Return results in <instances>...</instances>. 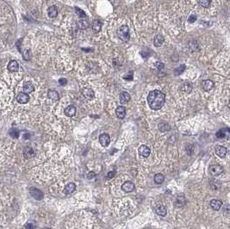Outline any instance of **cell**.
Listing matches in <instances>:
<instances>
[{
  "label": "cell",
  "mask_w": 230,
  "mask_h": 229,
  "mask_svg": "<svg viewBox=\"0 0 230 229\" xmlns=\"http://www.w3.org/2000/svg\"><path fill=\"white\" fill-rule=\"evenodd\" d=\"M165 95L159 90H154L149 92L147 96V103L154 110L160 109L165 103Z\"/></svg>",
  "instance_id": "6da1fadb"
},
{
  "label": "cell",
  "mask_w": 230,
  "mask_h": 229,
  "mask_svg": "<svg viewBox=\"0 0 230 229\" xmlns=\"http://www.w3.org/2000/svg\"><path fill=\"white\" fill-rule=\"evenodd\" d=\"M117 34L118 37L123 41H129L130 39V30L128 25H122L117 30Z\"/></svg>",
  "instance_id": "7a4b0ae2"
},
{
  "label": "cell",
  "mask_w": 230,
  "mask_h": 229,
  "mask_svg": "<svg viewBox=\"0 0 230 229\" xmlns=\"http://www.w3.org/2000/svg\"><path fill=\"white\" fill-rule=\"evenodd\" d=\"M209 171L210 175L214 177H217V176H220L223 172V168L220 164H213L209 167Z\"/></svg>",
  "instance_id": "3957f363"
},
{
  "label": "cell",
  "mask_w": 230,
  "mask_h": 229,
  "mask_svg": "<svg viewBox=\"0 0 230 229\" xmlns=\"http://www.w3.org/2000/svg\"><path fill=\"white\" fill-rule=\"evenodd\" d=\"M99 142H100V144H101L102 146L107 147L109 145V143H110L109 135L108 133H102L99 136Z\"/></svg>",
  "instance_id": "277c9868"
},
{
  "label": "cell",
  "mask_w": 230,
  "mask_h": 229,
  "mask_svg": "<svg viewBox=\"0 0 230 229\" xmlns=\"http://www.w3.org/2000/svg\"><path fill=\"white\" fill-rule=\"evenodd\" d=\"M30 193L32 197H34V199L38 200V201H41L43 199L44 197V195L42 193V191H41L40 190L36 189V188H30Z\"/></svg>",
  "instance_id": "5b68a950"
},
{
  "label": "cell",
  "mask_w": 230,
  "mask_h": 229,
  "mask_svg": "<svg viewBox=\"0 0 230 229\" xmlns=\"http://www.w3.org/2000/svg\"><path fill=\"white\" fill-rule=\"evenodd\" d=\"M138 153H139V154H140V156L147 158V157H148V156L150 155V153H151V149H150L147 146H146V145H141V146L139 147V149H138Z\"/></svg>",
  "instance_id": "8992f818"
},
{
  "label": "cell",
  "mask_w": 230,
  "mask_h": 229,
  "mask_svg": "<svg viewBox=\"0 0 230 229\" xmlns=\"http://www.w3.org/2000/svg\"><path fill=\"white\" fill-rule=\"evenodd\" d=\"M216 137L219 138V139H229L230 135V130L229 128H224V129H222L216 133Z\"/></svg>",
  "instance_id": "52a82bcc"
},
{
  "label": "cell",
  "mask_w": 230,
  "mask_h": 229,
  "mask_svg": "<svg viewBox=\"0 0 230 229\" xmlns=\"http://www.w3.org/2000/svg\"><path fill=\"white\" fill-rule=\"evenodd\" d=\"M209 205H210V207H211V208H212L213 210L217 211V210H219V209L221 208V207L222 206V201L221 200H218V199H213V200L210 201Z\"/></svg>",
  "instance_id": "ba28073f"
},
{
  "label": "cell",
  "mask_w": 230,
  "mask_h": 229,
  "mask_svg": "<svg viewBox=\"0 0 230 229\" xmlns=\"http://www.w3.org/2000/svg\"><path fill=\"white\" fill-rule=\"evenodd\" d=\"M122 190L125 192H128V193L132 192L134 190V183H132L130 181H127L122 185Z\"/></svg>",
  "instance_id": "9c48e42d"
},
{
  "label": "cell",
  "mask_w": 230,
  "mask_h": 229,
  "mask_svg": "<svg viewBox=\"0 0 230 229\" xmlns=\"http://www.w3.org/2000/svg\"><path fill=\"white\" fill-rule=\"evenodd\" d=\"M17 101L21 103V104H25L30 101V97L28 94L24 93V92H21L18 94V96L17 97Z\"/></svg>",
  "instance_id": "30bf717a"
},
{
  "label": "cell",
  "mask_w": 230,
  "mask_h": 229,
  "mask_svg": "<svg viewBox=\"0 0 230 229\" xmlns=\"http://www.w3.org/2000/svg\"><path fill=\"white\" fill-rule=\"evenodd\" d=\"M81 92H82V95H83L85 98L89 99V100L93 99L94 97H95V93H94V91H93L92 89H90V88H85V89H83V90L81 91Z\"/></svg>",
  "instance_id": "8fae6325"
},
{
  "label": "cell",
  "mask_w": 230,
  "mask_h": 229,
  "mask_svg": "<svg viewBox=\"0 0 230 229\" xmlns=\"http://www.w3.org/2000/svg\"><path fill=\"white\" fill-rule=\"evenodd\" d=\"M116 115L119 119H123L126 116V108L124 106H118L116 109Z\"/></svg>",
  "instance_id": "7c38bea8"
},
{
  "label": "cell",
  "mask_w": 230,
  "mask_h": 229,
  "mask_svg": "<svg viewBox=\"0 0 230 229\" xmlns=\"http://www.w3.org/2000/svg\"><path fill=\"white\" fill-rule=\"evenodd\" d=\"M216 153L220 158H224L227 154V148L223 146H218L216 148Z\"/></svg>",
  "instance_id": "4fadbf2b"
},
{
  "label": "cell",
  "mask_w": 230,
  "mask_h": 229,
  "mask_svg": "<svg viewBox=\"0 0 230 229\" xmlns=\"http://www.w3.org/2000/svg\"><path fill=\"white\" fill-rule=\"evenodd\" d=\"M23 92L24 93H26V94H30V93H31V92H33L34 91V87L33 84L31 83V82H25L24 84H23Z\"/></svg>",
  "instance_id": "5bb4252c"
},
{
  "label": "cell",
  "mask_w": 230,
  "mask_h": 229,
  "mask_svg": "<svg viewBox=\"0 0 230 229\" xmlns=\"http://www.w3.org/2000/svg\"><path fill=\"white\" fill-rule=\"evenodd\" d=\"M214 87V82L211 80H204L202 83V88L203 89V91H210L212 88Z\"/></svg>",
  "instance_id": "9a60e30c"
},
{
  "label": "cell",
  "mask_w": 230,
  "mask_h": 229,
  "mask_svg": "<svg viewBox=\"0 0 230 229\" xmlns=\"http://www.w3.org/2000/svg\"><path fill=\"white\" fill-rule=\"evenodd\" d=\"M65 115L68 117H72L76 115V108L73 105H69L65 109Z\"/></svg>",
  "instance_id": "2e32d148"
},
{
  "label": "cell",
  "mask_w": 230,
  "mask_h": 229,
  "mask_svg": "<svg viewBox=\"0 0 230 229\" xmlns=\"http://www.w3.org/2000/svg\"><path fill=\"white\" fill-rule=\"evenodd\" d=\"M76 190V184L74 183H69L65 186L64 189V193L66 195H70L72 192H74V190Z\"/></svg>",
  "instance_id": "e0dca14e"
},
{
  "label": "cell",
  "mask_w": 230,
  "mask_h": 229,
  "mask_svg": "<svg viewBox=\"0 0 230 229\" xmlns=\"http://www.w3.org/2000/svg\"><path fill=\"white\" fill-rule=\"evenodd\" d=\"M119 100H120V102H121L122 104H126V103L129 102V100H130V95H129L128 92L123 91V92H122V93L120 94V96H119Z\"/></svg>",
  "instance_id": "ac0fdd59"
},
{
  "label": "cell",
  "mask_w": 230,
  "mask_h": 229,
  "mask_svg": "<svg viewBox=\"0 0 230 229\" xmlns=\"http://www.w3.org/2000/svg\"><path fill=\"white\" fill-rule=\"evenodd\" d=\"M164 37L161 34H157L154 38V45L156 47H160L163 43H164Z\"/></svg>",
  "instance_id": "d6986e66"
},
{
  "label": "cell",
  "mask_w": 230,
  "mask_h": 229,
  "mask_svg": "<svg viewBox=\"0 0 230 229\" xmlns=\"http://www.w3.org/2000/svg\"><path fill=\"white\" fill-rule=\"evenodd\" d=\"M89 25H90V23H89L88 20L84 19V18L79 20V22L77 23V27L80 30H86L89 27Z\"/></svg>",
  "instance_id": "ffe728a7"
},
{
  "label": "cell",
  "mask_w": 230,
  "mask_h": 229,
  "mask_svg": "<svg viewBox=\"0 0 230 229\" xmlns=\"http://www.w3.org/2000/svg\"><path fill=\"white\" fill-rule=\"evenodd\" d=\"M191 90H192V85H191V83L186 81V82H185V83L182 84V85H181V91L183 92L190 93L191 91Z\"/></svg>",
  "instance_id": "44dd1931"
},
{
  "label": "cell",
  "mask_w": 230,
  "mask_h": 229,
  "mask_svg": "<svg viewBox=\"0 0 230 229\" xmlns=\"http://www.w3.org/2000/svg\"><path fill=\"white\" fill-rule=\"evenodd\" d=\"M155 212H156V214L158 215L162 216V217H165L166 215V214H167L166 208H165V207L164 205H159V206H157L156 208H155Z\"/></svg>",
  "instance_id": "7402d4cb"
},
{
  "label": "cell",
  "mask_w": 230,
  "mask_h": 229,
  "mask_svg": "<svg viewBox=\"0 0 230 229\" xmlns=\"http://www.w3.org/2000/svg\"><path fill=\"white\" fill-rule=\"evenodd\" d=\"M23 155H24L25 159H30V158H33L34 156V152L31 147L27 146L23 150Z\"/></svg>",
  "instance_id": "603a6c76"
},
{
  "label": "cell",
  "mask_w": 230,
  "mask_h": 229,
  "mask_svg": "<svg viewBox=\"0 0 230 229\" xmlns=\"http://www.w3.org/2000/svg\"><path fill=\"white\" fill-rule=\"evenodd\" d=\"M185 201H186V200H185V196L184 195H179V196H177V198H176L175 204H176L177 207L181 208V207H183L185 204Z\"/></svg>",
  "instance_id": "cb8c5ba5"
},
{
  "label": "cell",
  "mask_w": 230,
  "mask_h": 229,
  "mask_svg": "<svg viewBox=\"0 0 230 229\" xmlns=\"http://www.w3.org/2000/svg\"><path fill=\"white\" fill-rule=\"evenodd\" d=\"M48 17H51V18H54L57 17L58 15V10H57V7L53 5V6H50L48 10Z\"/></svg>",
  "instance_id": "d4e9b609"
},
{
  "label": "cell",
  "mask_w": 230,
  "mask_h": 229,
  "mask_svg": "<svg viewBox=\"0 0 230 229\" xmlns=\"http://www.w3.org/2000/svg\"><path fill=\"white\" fill-rule=\"evenodd\" d=\"M8 70L10 71V72H17V71H18V68H19V65H18V63L16 61H10V63H9V65H8Z\"/></svg>",
  "instance_id": "484cf974"
},
{
  "label": "cell",
  "mask_w": 230,
  "mask_h": 229,
  "mask_svg": "<svg viewBox=\"0 0 230 229\" xmlns=\"http://www.w3.org/2000/svg\"><path fill=\"white\" fill-rule=\"evenodd\" d=\"M102 27H103V23H102V22L100 20L93 21V23H92V30H94V32H99L101 30Z\"/></svg>",
  "instance_id": "4316f807"
},
{
  "label": "cell",
  "mask_w": 230,
  "mask_h": 229,
  "mask_svg": "<svg viewBox=\"0 0 230 229\" xmlns=\"http://www.w3.org/2000/svg\"><path fill=\"white\" fill-rule=\"evenodd\" d=\"M48 96L50 99H52L54 101H58L60 99L59 93L56 91H54V90H49L48 92Z\"/></svg>",
  "instance_id": "83f0119b"
},
{
  "label": "cell",
  "mask_w": 230,
  "mask_h": 229,
  "mask_svg": "<svg viewBox=\"0 0 230 229\" xmlns=\"http://www.w3.org/2000/svg\"><path fill=\"white\" fill-rule=\"evenodd\" d=\"M154 182H155L157 184H162V183L164 182L165 180L164 175L161 174V173H157V174L154 176Z\"/></svg>",
  "instance_id": "f1b7e54d"
},
{
  "label": "cell",
  "mask_w": 230,
  "mask_h": 229,
  "mask_svg": "<svg viewBox=\"0 0 230 229\" xmlns=\"http://www.w3.org/2000/svg\"><path fill=\"white\" fill-rule=\"evenodd\" d=\"M9 134L10 135V137H12L14 139H17L19 137V135H20V133H19V131L17 130V129H10V130L9 131Z\"/></svg>",
  "instance_id": "f546056e"
},
{
  "label": "cell",
  "mask_w": 230,
  "mask_h": 229,
  "mask_svg": "<svg viewBox=\"0 0 230 229\" xmlns=\"http://www.w3.org/2000/svg\"><path fill=\"white\" fill-rule=\"evenodd\" d=\"M198 3L200 6L203 7V8H208L210 5L211 0H197Z\"/></svg>",
  "instance_id": "4dcf8cb0"
},
{
  "label": "cell",
  "mask_w": 230,
  "mask_h": 229,
  "mask_svg": "<svg viewBox=\"0 0 230 229\" xmlns=\"http://www.w3.org/2000/svg\"><path fill=\"white\" fill-rule=\"evenodd\" d=\"M23 59L25 61H30V59H31V52H30V49H26L25 51H23Z\"/></svg>",
  "instance_id": "1f68e13d"
},
{
  "label": "cell",
  "mask_w": 230,
  "mask_h": 229,
  "mask_svg": "<svg viewBox=\"0 0 230 229\" xmlns=\"http://www.w3.org/2000/svg\"><path fill=\"white\" fill-rule=\"evenodd\" d=\"M159 129L161 132H165L171 129V127L167 123H160L159 124Z\"/></svg>",
  "instance_id": "d6a6232c"
},
{
  "label": "cell",
  "mask_w": 230,
  "mask_h": 229,
  "mask_svg": "<svg viewBox=\"0 0 230 229\" xmlns=\"http://www.w3.org/2000/svg\"><path fill=\"white\" fill-rule=\"evenodd\" d=\"M185 65H179L178 68H176V69L174 70V73H175V75H176V76L180 75V74L185 71Z\"/></svg>",
  "instance_id": "836d02e7"
},
{
  "label": "cell",
  "mask_w": 230,
  "mask_h": 229,
  "mask_svg": "<svg viewBox=\"0 0 230 229\" xmlns=\"http://www.w3.org/2000/svg\"><path fill=\"white\" fill-rule=\"evenodd\" d=\"M75 10H76V13H77V15H78L79 17H81V18H84V17H86V15H85V12L84 10H82L81 9H79V8L76 7V8H75Z\"/></svg>",
  "instance_id": "e575fe53"
},
{
  "label": "cell",
  "mask_w": 230,
  "mask_h": 229,
  "mask_svg": "<svg viewBox=\"0 0 230 229\" xmlns=\"http://www.w3.org/2000/svg\"><path fill=\"white\" fill-rule=\"evenodd\" d=\"M25 228L26 229H36V226L35 224H34L32 222H29L25 225Z\"/></svg>",
  "instance_id": "d590c367"
},
{
  "label": "cell",
  "mask_w": 230,
  "mask_h": 229,
  "mask_svg": "<svg viewBox=\"0 0 230 229\" xmlns=\"http://www.w3.org/2000/svg\"><path fill=\"white\" fill-rule=\"evenodd\" d=\"M196 20H197V16H196V15H191V16L189 17V18H188V22H189L190 23H194Z\"/></svg>",
  "instance_id": "8d00e7d4"
},
{
  "label": "cell",
  "mask_w": 230,
  "mask_h": 229,
  "mask_svg": "<svg viewBox=\"0 0 230 229\" xmlns=\"http://www.w3.org/2000/svg\"><path fill=\"white\" fill-rule=\"evenodd\" d=\"M155 66H156V68H157L158 70H162V69H163V68L165 67V65L163 64V63H161V62L158 61V62H156V63H155Z\"/></svg>",
  "instance_id": "74e56055"
},
{
  "label": "cell",
  "mask_w": 230,
  "mask_h": 229,
  "mask_svg": "<svg viewBox=\"0 0 230 229\" xmlns=\"http://www.w3.org/2000/svg\"><path fill=\"white\" fill-rule=\"evenodd\" d=\"M59 84H60L61 85L64 86V85H66V84H67V80H66V78H60V80H59Z\"/></svg>",
  "instance_id": "f35d334b"
},
{
  "label": "cell",
  "mask_w": 230,
  "mask_h": 229,
  "mask_svg": "<svg viewBox=\"0 0 230 229\" xmlns=\"http://www.w3.org/2000/svg\"><path fill=\"white\" fill-rule=\"evenodd\" d=\"M114 176H115V171H109V172H108V174H107V178H112V177H114Z\"/></svg>",
  "instance_id": "ab89813d"
},
{
  "label": "cell",
  "mask_w": 230,
  "mask_h": 229,
  "mask_svg": "<svg viewBox=\"0 0 230 229\" xmlns=\"http://www.w3.org/2000/svg\"><path fill=\"white\" fill-rule=\"evenodd\" d=\"M95 177H96V174L94 172H89V174H88V178L89 179H92V178H93Z\"/></svg>",
  "instance_id": "60d3db41"
},
{
  "label": "cell",
  "mask_w": 230,
  "mask_h": 229,
  "mask_svg": "<svg viewBox=\"0 0 230 229\" xmlns=\"http://www.w3.org/2000/svg\"><path fill=\"white\" fill-rule=\"evenodd\" d=\"M29 138V134H24V139H27Z\"/></svg>",
  "instance_id": "b9f144b4"
},
{
  "label": "cell",
  "mask_w": 230,
  "mask_h": 229,
  "mask_svg": "<svg viewBox=\"0 0 230 229\" xmlns=\"http://www.w3.org/2000/svg\"><path fill=\"white\" fill-rule=\"evenodd\" d=\"M45 229H50V228H45Z\"/></svg>",
  "instance_id": "7bdbcfd3"
}]
</instances>
